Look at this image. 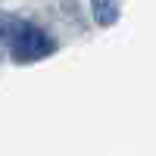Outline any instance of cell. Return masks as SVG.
Wrapping results in <instances>:
<instances>
[{"label":"cell","instance_id":"6da1fadb","mask_svg":"<svg viewBox=\"0 0 156 156\" xmlns=\"http://www.w3.org/2000/svg\"><path fill=\"white\" fill-rule=\"evenodd\" d=\"M12 56L16 59H22V62H31V59H41V56H47L50 50H53V41L41 31V28H34V25H28L25 22V28L19 31V37L12 41Z\"/></svg>","mask_w":156,"mask_h":156},{"label":"cell","instance_id":"3957f363","mask_svg":"<svg viewBox=\"0 0 156 156\" xmlns=\"http://www.w3.org/2000/svg\"><path fill=\"white\" fill-rule=\"evenodd\" d=\"M94 16L100 25H112L115 22V0H94Z\"/></svg>","mask_w":156,"mask_h":156},{"label":"cell","instance_id":"7a4b0ae2","mask_svg":"<svg viewBox=\"0 0 156 156\" xmlns=\"http://www.w3.org/2000/svg\"><path fill=\"white\" fill-rule=\"evenodd\" d=\"M22 28H25V22H22V19L0 12V44H9V47H12V41L19 37V31H22Z\"/></svg>","mask_w":156,"mask_h":156}]
</instances>
